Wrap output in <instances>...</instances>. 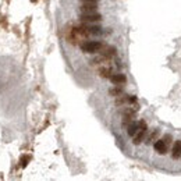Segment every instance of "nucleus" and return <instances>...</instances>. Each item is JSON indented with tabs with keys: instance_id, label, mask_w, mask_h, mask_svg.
Here are the masks:
<instances>
[{
	"instance_id": "nucleus-1",
	"label": "nucleus",
	"mask_w": 181,
	"mask_h": 181,
	"mask_svg": "<svg viewBox=\"0 0 181 181\" xmlns=\"http://www.w3.org/2000/svg\"><path fill=\"white\" fill-rule=\"evenodd\" d=\"M102 46H103V43L99 40H88V42H84L81 45V49L85 53H98L102 49Z\"/></svg>"
},
{
	"instance_id": "nucleus-2",
	"label": "nucleus",
	"mask_w": 181,
	"mask_h": 181,
	"mask_svg": "<svg viewBox=\"0 0 181 181\" xmlns=\"http://www.w3.org/2000/svg\"><path fill=\"white\" fill-rule=\"evenodd\" d=\"M146 131H148V127H146V123H145L144 120H141V121H138V131L137 134L134 135V144L135 145H139L142 142V139H144L145 134H146Z\"/></svg>"
},
{
	"instance_id": "nucleus-3",
	"label": "nucleus",
	"mask_w": 181,
	"mask_h": 181,
	"mask_svg": "<svg viewBox=\"0 0 181 181\" xmlns=\"http://www.w3.org/2000/svg\"><path fill=\"white\" fill-rule=\"evenodd\" d=\"M80 18L84 22H98L102 20V15L96 11H91V13H81Z\"/></svg>"
},
{
	"instance_id": "nucleus-4",
	"label": "nucleus",
	"mask_w": 181,
	"mask_h": 181,
	"mask_svg": "<svg viewBox=\"0 0 181 181\" xmlns=\"http://www.w3.org/2000/svg\"><path fill=\"white\" fill-rule=\"evenodd\" d=\"M153 146H155V151H156V152L160 153V155H164V153L167 152V144H166L164 141H163V139H159V141H156Z\"/></svg>"
},
{
	"instance_id": "nucleus-5",
	"label": "nucleus",
	"mask_w": 181,
	"mask_h": 181,
	"mask_svg": "<svg viewBox=\"0 0 181 181\" xmlns=\"http://www.w3.org/2000/svg\"><path fill=\"white\" fill-rule=\"evenodd\" d=\"M99 52L109 59H112L113 56H116V47L114 46H102V49Z\"/></svg>"
},
{
	"instance_id": "nucleus-6",
	"label": "nucleus",
	"mask_w": 181,
	"mask_h": 181,
	"mask_svg": "<svg viewBox=\"0 0 181 181\" xmlns=\"http://www.w3.org/2000/svg\"><path fill=\"white\" fill-rule=\"evenodd\" d=\"M137 98L135 96H130V95H124V96H120L116 100V105H124V103H135Z\"/></svg>"
},
{
	"instance_id": "nucleus-7",
	"label": "nucleus",
	"mask_w": 181,
	"mask_h": 181,
	"mask_svg": "<svg viewBox=\"0 0 181 181\" xmlns=\"http://www.w3.org/2000/svg\"><path fill=\"white\" fill-rule=\"evenodd\" d=\"M110 81H112L113 84H116V85H121V84H124L127 81V78L124 74H113V75L110 77Z\"/></svg>"
},
{
	"instance_id": "nucleus-8",
	"label": "nucleus",
	"mask_w": 181,
	"mask_h": 181,
	"mask_svg": "<svg viewBox=\"0 0 181 181\" xmlns=\"http://www.w3.org/2000/svg\"><path fill=\"white\" fill-rule=\"evenodd\" d=\"M80 8H81L82 13H91V11H96L98 4H95V3H82V6H81Z\"/></svg>"
},
{
	"instance_id": "nucleus-9",
	"label": "nucleus",
	"mask_w": 181,
	"mask_h": 181,
	"mask_svg": "<svg viewBox=\"0 0 181 181\" xmlns=\"http://www.w3.org/2000/svg\"><path fill=\"white\" fill-rule=\"evenodd\" d=\"M174 159L181 157V141H176V144L173 145V152H171Z\"/></svg>"
},
{
	"instance_id": "nucleus-10",
	"label": "nucleus",
	"mask_w": 181,
	"mask_h": 181,
	"mask_svg": "<svg viewBox=\"0 0 181 181\" xmlns=\"http://www.w3.org/2000/svg\"><path fill=\"white\" fill-rule=\"evenodd\" d=\"M99 74H100L102 78H110V77L113 75V70L109 68V67H105V68L99 70Z\"/></svg>"
},
{
	"instance_id": "nucleus-11",
	"label": "nucleus",
	"mask_w": 181,
	"mask_h": 181,
	"mask_svg": "<svg viewBox=\"0 0 181 181\" xmlns=\"http://www.w3.org/2000/svg\"><path fill=\"white\" fill-rule=\"evenodd\" d=\"M137 131H138V123H130V125H128V135L130 137H134L135 134H137Z\"/></svg>"
},
{
	"instance_id": "nucleus-12",
	"label": "nucleus",
	"mask_w": 181,
	"mask_h": 181,
	"mask_svg": "<svg viewBox=\"0 0 181 181\" xmlns=\"http://www.w3.org/2000/svg\"><path fill=\"white\" fill-rule=\"evenodd\" d=\"M123 94V89L120 87L117 88H113V89H110V95H113V96H120V95Z\"/></svg>"
},
{
	"instance_id": "nucleus-13",
	"label": "nucleus",
	"mask_w": 181,
	"mask_h": 181,
	"mask_svg": "<svg viewBox=\"0 0 181 181\" xmlns=\"http://www.w3.org/2000/svg\"><path fill=\"white\" fill-rule=\"evenodd\" d=\"M157 134H159V131H157V130H156L155 132H153V134H151V137H149L148 139H146V144H151V142H152V139H153V138H155Z\"/></svg>"
},
{
	"instance_id": "nucleus-14",
	"label": "nucleus",
	"mask_w": 181,
	"mask_h": 181,
	"mask_svg": "<svg viewBox=\"0 0 181 181\" xmlns=\"http://www.w3.org/2000/svg\"><path fill=\"white\" fill-rule=\"evenodd\" d=\"M81 3H95V4H98L99 3V0H80Z\"/></svg>"
},
{
	"instance_id": "nucleus-15",
	"label": "nucleus",
	"mask_w": 181,
	"mask_h": 181,
	"mask_svg": "<svg viewBox=\"0 0 181 181\" xmlns=\"http://www.w3.org/2000/svg\"><path fill=\"white\" fill-rule=\"evenodd\" d=\"M163 141H164V142H166L167 145H169V144H170V142H171V137H170V135H166V137H164V139H163Z\"/></svg>"
}]
</instances>
